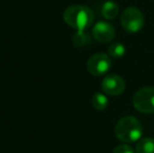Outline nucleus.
<instances>
[{
	"instance_id": "1",
	"label": "nucleus",
	"mask_w": 154,
	"mask_h": 153,
	"mask_svg": "<svg viewBox=\"0 0 154 153\" xmlns=\"http://www.w3.org/2000/svg\"><path fill=\"white\" fill-rule=\"evenodd\" d=\"M64 21L77 31H86L92 25L94 15L90 8L83 4L70 5L63 13Z\"/></svg>"
},
{
	"instance_id": "2",
	"label": "nucleus",
	"mask_w": 154,
	"mask_h": 153,
	"mask_svg": "<svg viewBox=\"0 0 154 153\" xmlns=\"http://www.w3.org/2000/svg\"><path fill=\"white\" fill-rule=\"evenodd\" d=\"M143 132L144 128L142 123L132 115H126L120 118L114 128L116 137L127 144L138 142L142 139Z\"/></svg>"
},
{
	"instance_id": "3",
	"label": "nucleus",
	"mask_w": 154,
	"mask_h": 153,
	"mask_svg": "<svg viewBox=\"0 0 154 153\" xmlns=\"http://www.w3.org/2000/svg\"><path fill=\"white\" fill-rule=\"evenodd\" d=\"M121 23L126 32L130 34H135L144 27L145 16L140 8L135 6H130L122 13Z\"/></svg>"
},
{
	"instance_id": "4",
	"label": "nucleus",
	"mask_w": 154,
	"mask_h": 153,
	"mask_svg": "<svg viewBox=\"0 0 154 153\" xmlns=\"http://www.w3.org/2000/svg\"><path fill=\"white\" fill-rule=\"evenodd\" d=\"M134 108L142 113H154V87L146 86L134 93L133 96Z\"/></svg>"
},
{
	"instance_id": "5",
	"label": "nucleus",
	"mask_w": 154,
	"mask_h": 153,
	"mask_svg": "<svg viewBox=\"0 0 154 153\" xmlns=\"http://www.w3.org/2000/svg\"><path fill=\"white\" fill-rule=\"evenodd\" d=\"M112 66V62L110 56L107 54L97 53L88 59L86 67L90 75L95 77L103 76L107 74Z\"/></svg>"
},
{
	"instance_id": "6",
	"label": "nucleus",
	"mask_w": 154,
	"mask_h": 153,
	"mask_svg": "<svg viewBox=\"0 0 154 153\" xmlns=\"http://www.w3.org/2000/svg\"><path fill=\"white\" fill-rule=\"evenodd\" d=\"M102 90L107 96H120L125 91L126 83L124 79L119 75H108L103 79L101 83Z\"/></svg>"
},
{
	"instance_id": "7",
	"label": "nucleus",
	"mask_w": 154,
	"mask_h": 153,
	"mask_svg": "<svg viewBox=\"0 0 154 153\" xmlns=\"http://www.w3.org/2000/svg\"><path fill=\"white\" fill-rule=\"evenodd\" d=\"M92 36L101 43H109L116 38V29L112 24L105 21H100L92 27Z\"/></svg>"
},
{
	"instance_id": "8",
	"label": "nucleus",
	"mask_w": 154,
	"mask_h": 153,
	"mask_svg": "<svg viewBox=\"0 0 154 153\" xmlns=\"http://www.w3.org/2000/svg\"><path fill=\"white\" fill-rule=\"evenodd\" d=\"M120 13V8L118 3L112 0H107L102 5V15L107 20H113L119 16Z\"/></svg>"
},
{
	"instance_id": "9",
	"label": "nucleus",
	"mask_w": 154,
	"mask_h": 153,
	"mask_svg": "<svg viewBox=\"0 0 154 153\" xmlns=\"http://www.w3.org/2000/svg\"><path fill=\"white\" fill-rule=\"evenodd\" d=\"M135 153H154V139L143 137L137 142Z\"/></svg>"
},
{
	"instance_id": "10",
	"label": "nucleus",
	"mask_w": 154,
	"mask_h": 153,
	"mask_svg": "<svg viewBox=\"0 0 154 153\" xmlns=\"http://www.w3.org/2000/svg\"><path fill=\"white\" fill-rule=\"evenodd\" d=\"M91 104L93 108L97 109V110L99 111L105 110L108 107V104H109V100L107 98V94L102 93V92L94 93L91 99Z\"/></svg>"
},
{
	"instance_id": "11",
	"label": "nucleus",
	"mask_w": 154,
	"mask_h": 153,
	"mask_svg": "<svg viewBox=\"0 0 154 153\" xmlns=\"http://www.w3.org/2000/svg\"><path fill=\"white\" fill-rule=\"evenodd\" d=\"M126 54V47L123 43L116 42L112 43L109 47H108V55L110 57L114 58V59H120L123 58Z\"/></svg>"
},
{
	"instance_id": "12",
	"label": "nucleus",
	"mask_w": 154,
	"mask_h": 153,
	"mask_svg": "<svg viewBox=\"0 0 154 153\" xmlns=\"http://www.w3.org/2000/svg\"><path fill=\"white\" fill-rule=\"evenodd\" d=\"M72 42L75 46L81 47L87 45L90 42V37L85 31H77V33L72 37Z\"/></svg>"
},
{
	"instance_id": "13",
	"label": "nucleus",
	"mask_w": 154,
	"mask_h": 153,
	"mask_svg": "<svg viewBox=\"0 0 154 153\" xmlns=\"http://www.w3.org/2000/svg\"><path fill=\"white\" fill-rule=\"evenodd\" d=\"M112 153H135V150L128 144H122V145L116 146Z\"/></svg>"
}]
</instances>
